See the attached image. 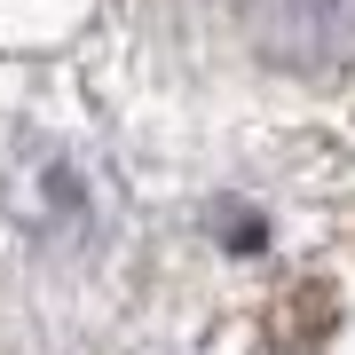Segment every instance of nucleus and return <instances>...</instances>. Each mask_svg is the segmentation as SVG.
I'll use <instances>...</instances> for the list:
<instances>
[{"label": "nucleus", "mask_w": 355, "mask_h": 355, "mask_svg": "<svg viewBox=\"0 0 355 355\" xmlns=\"http://www.w3.org/2000/svg\"><path fill=\"white\" fill-rule=\"evenodd\" d=\"M245 32L268 64L292 71L355 64V0H245Z\"/></svg>", "instance_id": "f257e3e1"}]
</instances>
